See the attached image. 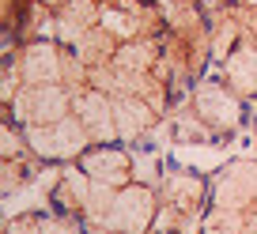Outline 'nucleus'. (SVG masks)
Here are the masks:
<instances>
[{
  "label": "nucleus",
  "mask_w": 257,
  "mask_h": 234,
  "mask_svg": "<svg viewBox=\"0 0 257 234\" xmlns=\"http://www.w3.org/2000/svg\"><path fill=\"white\" fill-rule=\"evenodd\" d=\"M208 196H212V178H201L197 170H185V166H167V174H163V211L155 230L201 234Z\"/></svg>",
  "instance_id": "obj_7"
},
{
  "label": "nucleus",
  "mask_w": 257,
  "mask_h": 234,
  "mask_svg": "<svg viewBox=\"0 0 257 234\" xmlns=\"http://www.w3.org/2000/svg\"><path fill=\"white\" fill-rule=\"evenodd\" d=\"M155 4H163V8H170V4H178V0H155Z\"/></svg>",
  "instance_id": "obj_10"
},
{
  "label": "nucleus",
  "mask_w": 257,
  "mask_h": 234,
  "mask_svg": "<svg viewBox=\"0 0 257 234\" xmlns=\"http://www.w3.org/2000/svg\"><path fill=\"white\" fill-rule=\"evenodd\" d=\"M148 234H159V230H148Z\"/></svg>",
  "instance_id": "obj_13"
},
{
  "label": "nucleus",
  "mask_w": 257,
  "mask_h": 234,
  "mask_svg": "<svg viewBox=\"0 0 257 234\" xmlns=\"http://www.w3.org/2000/svg\"><path fill=\"white\" fill-rule=\"evenodd\" d=\"M212 12V68L231 95L257 102V0H223Z\"/></svg>",
  "instance_id": "obj_3"
},
{
  "label": "nucleus",
  "mask_w": 257,
  "mask_h": 234,
  "mask_svg": "<svg viewBox=\"0 0 257 234\" xmlns=\"http://www.w3.org/2000/svg\"><path fill=\"white\" fill-rule=\"evenodd\" d=\"M42 166L46 162L34 155V147L27 144L19 125L12 117H4V193H12L16 185H27Z\"/></svg>",
  "instance_id": "obj_8"
},
{
  "label": "nucleus",
  "mask_w": 257,
  "mask_h": 234,
  "mask_svg": "<svg viewBox=\"0 0 257 234\" xmlns=\"http://www.w3.org/2000/svg\"><path fill=\"white\" fill-rule=\"evenodd\" d=\"M163 174L167 166L137 144H98L57 166L46 200L91 234H148L163 211Z\"/></svg>",
  "instance_id": "obj_2"
},
{
  "label": "nucleus",
  "mask_w": 257,
  "mask_h": 234,
  "mask_svg": "<svg viewBox=\"0 0 257 234\" xmlns=\"http://www.w3.org/2000/svg\"><path fill=\"white\" fill-rule=\"evenodd\" d=\"M167 61L178 95L208 80L204 72L212 65V12L204 0H178L167 8Z\"/></svg>",
  "instance_id": "obj_5"
},
{
  "label": "nucleus",
  "mask_w": 257,
  "mask_h": 234,
  "mask_svg": "<svg viewBox=\"0 0 257 234\" xmlns=\"http://www.w3.org/2000/svg\"><path fill=\"white\" fill-rule=\"evenodd\" d=\"M4 117L19 125L46 166H64L98 144H121L106 95L68 46L27 38L4 53Z\"/></svg>",
  "instance_id": "obj_1"
},
{
  "label": "nucleus",
  "mask_w": 257,
  "mask_h": 234,
  "mask_svg": "<svg viewBox=\"0 0 257 234\" xmlns=\"http://www.w3.org/2000/svg\"><path fill=\"white\" fill-rule=\"evenodd\" d=\"M253 132H257V110H253Z\"/></svg>",
  "instance_id": "obj_12"
},
{
  "label": "nucleus",
  "mask_w": 257,
  "mask_h": 234,
  "mask_svg": "<svg viewBox=\"0 0 257 234\" xmlns=\"http://www.w3.org/2000/svg\"><path fill=\"white\" fill-rule=\"evenodd\" d=\"M201 234H257V155L227 162L212 178Z\"/></svg>",
  "instance_id": "obj_6"
},
{
  "label": "nucleus",
  "mask_w": 257,
  "mask_h": 234,
  "mask_svg": "<svg viewBox=\"0 0 257 234\" xmlns=\"http://www.w3.org/2000/svg\"><path fill=\"white\" fill-rule=\"evenodd\" d=\"M246 117V102L223 87L219 80H201L193 91L174 98L170 106V136L178 144H223L238 132Z\"/></svg>",
  "instance_id": "obj_4"
},
{
  "label": "nucleus",
  "mask_w": 257,
  "mask_h": 234,
  "mask_svg": "<svg viewBox=\"0 0 257 234\" xmlns=\"http://www.w3.org/2000/svg\"><path fill=\"white\" fill-rule=\"evenodd\" d=\"M204 4H208V8H216V4H223V0H204Z\"/></svg>",
  "instance_id": "obj_11"
},
{
  "label": "nucleus",
  "mask_w": 257,
  "mask_h": 234,
  "mask_svg": "<svg viewBox=\"0 0 257 234\" xmlns=\"http://www.w3.org/2000/svg\"><path fill=\"white\" fill-rule=\"evenodd\" d=\"M4 234H91V230L61 208H34L23 215H12Z\"/></svg>",
  "instance_id": "obj_9"
}]
</instances>
